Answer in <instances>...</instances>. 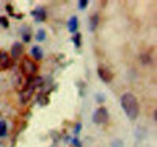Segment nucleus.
<instances>
[{
	"label": "nucleus",
	"mask_w": 157,
	"mask_h": 147,
	"mask_svg": "<svg viewBox=\"0 0 157 147\" xmlns=\"http://www.w3.org/2000/svg\"><path fill=\"white\" fill-rule=\"evenodd\" d=\"M121 106H123L126 116L130 119V121H135V119L138 117L140 105H138L137 97L132 94V92H124V94L121 96Z\"/></svg>",
	"instance_id": "nucleus-1"
},
{
	"label": "nucleus",
	"mask_w": 157,
	"mask_h": 147,
	"mask_svg": "<svg viewBox=\"0 0 157 147\" xmlns=\"http://www.w3.org/2000/svg\"><path fill=\"white\" fill-rule=\"evenodd\" d=\"M21 71H22L24 75H27L29 78L30 77H36V74H38V64L33 60H30V58H24L22 63H21Z\"/></svg>",
	"instance_id": "nucleus-2"
},
{
	"label": "nucleus",
	"mask_w": 157,
	"mask_h": 147,
	"mask_svg": "<svg viewBox=\"0 0 157 147\" xmlns=\"http://www.w3.org/2000/svg\"><path fill=\"white\" fill-rule=\"evenodd\" d=\"M93 122L98 124V125H104V124L109 122V111L104 108V106H101V108H98L93 113Z\"/></svg>",
	"instance_id": "nucleus-3"
},
{
	"label": "nucleus",
	"mask_w": 157,
	"mask_h": 147,
	"mask_svg": "<svg viewBox=\"0 0 157 147\" xmlns=\"http://www.w3.org/2000/svg\"><path fill=\"white\" fill-rule=\"evenodd\" d=\"M98 75H99V78L102 80L104 83H110L113 80V72L110 69H107V68H104V66H99L98 68Z\"/></svg>",
	"instance_id": "nucleus-4"
},
{
	"label": "nucleus",
	"mask_w": 157,
	"mask_h": 147,
	"mask_svg": "<svg viewBox=\"0 0 157 147\" xmlns=\"http://www.w3.org/2000/svg\"><path fill=\"white\" fill-rule=\"evenodd\" d=\"M13 64V60L10 57V53L5 50H0V69H10Z\"/></svg>",
	"instance_id": "nucleus-5"
},
{
	"label": "nucleus",
	"mask_w": 157,
	"mask_h": 147,
	"mask_svg": "<svg viewBox=\"0 0 157 147\" xmlns=\"http://www.w3.org/2000/svg\"><path fill=\"white\" fill-rule=\"evenodd\" d=\"M22 53H24V46H22V42H14V44H13V47H11V53H10L11 60L21 58V57H22Z\"/></svg>",
	"instance_id": "nucleus-6"
},
{
	"label": "nucleus",
	"mask_w": 157,
	"mask_h": 147,
	"mask_svg": "<svg viewBox=\"0 0 157 147\" xmlns=\"http://www.w3.org/2000/svg\"><path fill=\"white\" fill-rule=\"evenodd\" d=\"M32 16L35 17L36 22H43V20H46V8L39 6V8L33 9V11H32Z\"/></svg>",
	"instance_id": "nucleus-7"
},
{
	"label": "nucleus",
	"mask_w": 157,
	"mask_h": 147,
	"mask_svg": "<svg viewBox=\"0 0 157 147\" xmlns=\"http://www.w3.org/2000/svg\"><path fill=\"white\" fill-rule=\"evenodd\" d=\"M33 92H35V89L30 88V86H27V88L21 92V102H22V103H29L30 99H32V96H33Z\"/></svg>",
	"instance_id": "nucleus-8"
},
{
	"label": "nucleus",
	"mask_w": 157,
	"mask_h": 147,
	"mask_svg": "<svg viewBox=\"0 0 157 147\" xmlns=\"http://www.w3.org/2000/svg\"><path fill=\"white\" fill-rule=\"evenodd\" d=\"M77 28H78V20H77L75 16H72V17L68 20V31H69V33H75Z\"/></svg>",
	"instance_id": "nucleus-9"
},
{
	"label": "nucleus",
	"mask_w": 157,
	"mask_h": 147,
	"mask_svg": "<svg viewBox=\"0 0 157 147\" xmlns=\"http://www.w3.org/2000/svg\"><path fill=\"white\" fill-rule=\"evenodd\" d=\"M98 24H99V16H98V14H93V16L90 17V28H91V31L96 30Z\"/></svg>",
	"instance_id": "nucleus-10"
},
{
	"label": "nucleus",
	"mask_w": 157,
	"mask_h": 147,
	"mask_svg": "<svg viewBox=\"0 0 157 147\" xmlns=\"http://www.w3.org/2000/svg\"><path fill=\"white\" fill-rule=\"evenodd\" d=\"M32 55H33V58H35V60H38V61H39V60L43 58V52H41V49H39L38 46H35V47L32 49Z\"/></svg>",
	"instance_id": "nucleus-11"
},
{
	"label": "nucleus",
	"mask_w": 157,
	"mask_h": 147,
	"mask_svg": "<svg viewBox=\"0 0 157 147\" xmlns=\"http://www.w3.org/2000/svg\"><path fill=\"white\" fill-rule=\"evenodd\" d=\"M8 135V127L5 121H0V138H5Z\"/></svg>",
	"instance_id": "nucleus-12"
},
{
	"label": "nucleus",
	"mask_w": 157,
	"mask_h": 147,
	"mask_svg": "<svg viewBox=\"0 0 157 147\" xmlns=\"http://www.w3.org/2000/svg\"><path fill=\"white\" fill-rule=\"evenodd\" d=\"M72 41H74L75 47L78 49V47L82 46V35H80V33H74V38H72Z\"/></svg>",
	"instance_id": "nucleus-13"
},
{
	"label": "nucleus",
	"mask_w": 157,
	"mask_h": 147,
	"mask_svg": "<svg viewBox=\"0 0 157 147\" xmlns=\"http://www.w3.org/2000/svg\"><path fill=\"white\" fill-rule=\"evenodd\" d=\"M38 103H39V105H47V103H49L47 94H38Z\"/></svg>",
	"instance_id": "nucleus-14"
},
{
	"label": "nucleus",
	"mask_w": 157,
	"mask_h": 147,
	"mask_svg": "<svg viewBox=\"0 0 157 147\" xmlns=\"http://www.w3.org/2000/svg\"><path fill=\"white\" fill-rule=\"evenodd\" d=\"M30 39H32V35H30V28H29V30H25V33L22 35V41L24 42H29Z\"/></svg>",
	"instance_id": "nucleus-15"
},
{
	"label": "nucleus",
	"mask_w": 157,
	"mask_h": 147,
	"mask_svg": "<svg viewBox=\"0 0 157 147\" xmlns=\"http://www.w3.org/2000/svg\"><path fill=\"white\" fill-rule=\"evenodd\" d=\"M36 39H38V41H44V39H46V31L44 30H39L36 33Z\"/></svg>",
	"instance_id": "nucleus-16"
},
{
	"label": "nucleus",
	"mask_w": 157,
	"mask_h": 147,
	"mask_svg": "<svg viewBox=\"0 0 157 147\" xmlns=\"http://www.w3.org/2000/svg\"><path fill=\"white\" fill-rule=\"evenodd\" d=\"M0 25H2V27H5V28H8V27H10V22H8V19H6V17H3V16H0Z\"/></svg>",
	"instance_id": "nucleus-17"
},
{
	"label": "nucleus",
	"mask_w": 157,
	"mask_h": 147,
	"mask_svg": "<svg viewBox=\"0 0 157 147\" xmlns=\"http://www.w3.org/2000/svg\"><path fill=\"white\" fill-rule=\"evenodd\" d=\"M77 6L80 8V9H85V8L88 6V0H80V2L77 3Z\"/></svg>",
	"instance_id": "nucleus-18"
},
{
	"label": "nucleus",
	"mask_w": 157,
	"mask_h": 147,
	"mask_svg": "<svg viewBox=\"0 0 157 147\" xmlns=\"http://www.w3.org/2000/svg\"><path fill=\"white\" fill-rule=\"evenodd\" d=\"M80 128H82V124H80V122L75 124V128H74V135H75V136L78 135V133H80Z\"/></svg>",
	"instance_id": "nucleus-19"
},
{
	"label": "nucleus",
	"mask_w": 157,
	"mask_h": 147,
	"mask_svg": "<svg viewBox=\"0 0 157 147\" xmlns=\"http://www.w3.org/2000/svg\"><path fill=\"white\" fill-rule=\"evenodd\" d=\"M112 145H113V147H123V142H121V141H113Z\"/></svg>",
	"instance_id": "nucleus-20"
},
{
	"label": "nucleus",
	"mask_w": 157,
	"mask_h": 147,
	"mask_svg": "<svg viewBox=\"0 0 157 147\" xmlns=\"http://www.w3.org/2000/svg\"><path fill=\"white\" fill-rule=\"evenodd\" d=\"M6 11H8V13H13V6H11V5H6Z\"/></svg>",
	"instance_id": "nucleus-21"
}]
</instances>
